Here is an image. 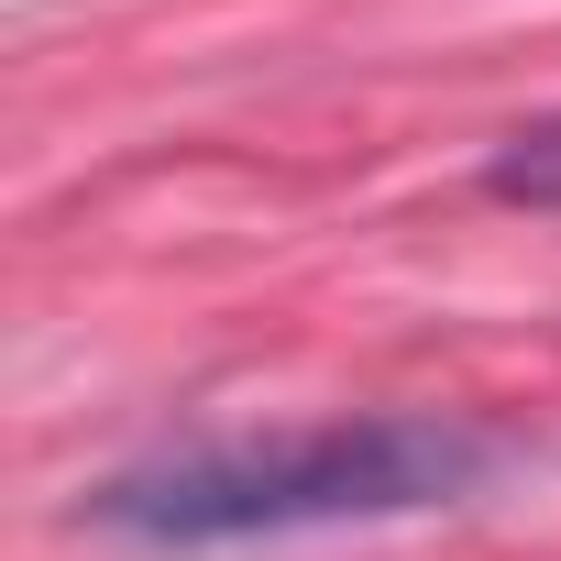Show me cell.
<instances>
[{
	"mask_svg": "<svg viewBox=\"0 0 561 561\" xmlns=\"http://www.w3.org/2000/svg\"><path fill=\"white\" fill-rule=\"evenodd\" d=\"M506 440L484 419H430V408H364V419H309V430H242V440H187L154 462H122L78 495V528L122 550H242V539H309V528H386L484 495Z\"/></svg>",
	"mask_w": 561,
	"mask_h": 561,
	"instance_id": "1",
	"label": "cell"
},
{
	"mask_svg": "<svg viewBox=\"0 0 561 561\" xmlns=\"http://www.w3.org/2000/svg\"><path fill=\"white\" fill-rule=\"evenodd\" d=\"M484 187L517 198V209H561V111L528 122V133H506V144L484 154Z\"/></svg>",
	"mask_w": 561,
	"mask_h": 561,
	"instance_id": "2",
	"label": "cell"
}]
</instances>
